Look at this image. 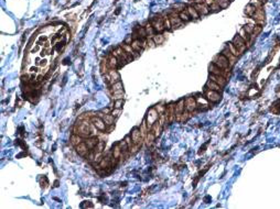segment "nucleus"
<instances>
[{"mask_svg":"<svg viewBox=\"0 0 280 209\" xmlns=\"http://www.w3.org/2000/svg\"><path fill=\"white\" fill-rule=\"evenodd\" d=\"M261 31H263V26H260V24L254 26V31H253V35H254V36H257V35H259L260 33H261Z\"/></svg>","mask_w":280,"mask_h":209,"instance_id":"58836bf2","label":"nucleus"},{"mask_svg":"<svg viewBox=\"0 0 280 209\" xmlns=\"http://www.w3.org/2000/svg\"><path fill=\"white\" fill-rule=\"evenodd\" d=\"M205 88L206 89H211V90H215V92H221V89H222V87L219 86V84H216L215 82L211 80V79L207 80V83H206L205 85Z\"/></svg>","mask_w":280,"mask_h":209,"instance_id":"a211bd4d","label":"nucleus"},{"mask_svg":"<svg viewBox=\"0 0 280 209\" xmlns=\"http://www.w3.org/2000/svg\"><path fill=\"white\" fill-rule=\"evenodd\" d=\"M222 54H223L224 56L227 57L228 62H229V66H233L234 64H235V62L237 61V56H235V55L229 51V48H228L227 46L222 51Z\"/></svg>","mask_w":280,"mask_h":209,"instance_id":"9b49d317","label":"nucleus"},{"mask_svg":"<svg viewBox=\"0 0 280 209\" xmlns=\"http://www.w3.org/2000/svg\"><path fill=\"white\" fill-rule=\"evenodd\" d=\"M169 19H170L171 26H173V29H178V28L182 26V24H183V21L181 20V18L176 13H172Z\"/></svg>","mask_w":280,"mask_h":209,"instance_id":"1a4fd4ad","label":"nucleus"},{"mask_svg":"<svg viewBox=\"0 0 280 209\" xmlns=\"http://www.w3.org/2000/svg\"><path fill=\"white\" fill-rule=\"evenodd\" d=\"M152 40L154 41V43L156 44H162L163 42H164V35L161 34V33H158V34H154L153 35Z\"/></svg>","mask_w":280,"mask_h":209,"instance_id":"c85d7f7f","label":"nucleus"},{"mask_svg":"<svg viewBox=\"0 0 280 209\" xmlns=\"http://www.w3.org/2000/svg\"><path fill=\"white\" fill-rule=\"evenodd\" d=\"M205 98H206V100L211 101V102H219V101H221V99H222V96L219 94V92L211 90V89H206Z\"/></svg>","mask_w":280,"mask_h":209,"instance_id":"20e7f679","label":"nucleus"},{"mask_svg":"<svg viewBox=\"0 0 280 209\" xmlns=\"http://www.w3.org/2000/svg\"><path fill=\"white\" fill-rule=\"evenodd\" d=\"M227 48H229V51L235 55V56H238L239 55V52H238V50H237V48L234 45V44L232 43V42H229V43H227Z\"/></svg>","mask_w":280,"mask_h":209,"instance_id":"72a5a7b5","label":"nucleus"},{"mask_svg":"<svg viewBox=\"0 0 280 209\" xmlns=\"http://www.w3.org/2000/svg\"><path fill=\"white\" fill-rule=\"evenodd\" d=\"M108 75H109V77H110V84H111V85L115 84L116 82H119V80H120V75H119V73L116 70L110 68L109 72H108Z\"/></svg>","mask_w":280,"mask_h":209,"instance_id":"f3484780","label":"nucleus"},{"mask_svg":"<svg viewBox=\"0 0 280 209\" xmlns=\"http://www.w3.org/2000/svg\"><path fill=\"white\" fill-rule=\"evenodd\" d=\"M105 141H103V140H99V142H98V144L96 145V148H95V152H103L104 151V149H105Z\"/></svg>","mask_w":280,"mask_h":209,"instance_id":"f704fd0d","label":"nucleus"},{"mask_svg":"<svg viewBox=\"0 0 280 209\" xmlns=\"http://www.w3.org/2000/svg\"><path fill=\"white\" fill-rule=\"evenodd\" d=\"M103 120H104V122L106 123V126H111L113 123H114V120H115V117L113 116V114H103Z\"/></svg>","mask_w":280,"mask_h":209,"instance_id":"393cba45","label":"nucleus"},{"mask_svg":"<svg viewBox=\"0 0 280 209\" xmlns=\"http://www.w3.org/2000/svg\"><path fill=\"white\" fill-rule=\"evenodd\" d=\"M196 4H204L205 2V0H194Z\"/></svg>","mask_w":280,"mask_h":209,"instance_id":"5fc2aeb1","label":"nucleus"},{"mask_svg":"<svg viewBox=\"0 0 280 209\" xmlns=\"http://www.w3.org/2000/svg\"><path fill=\"white\" fill-rule=\"evenodd\" d=\"M132 43V38L131 35H129L127 39H126V44H131Z\"/></svg>","mask_w":280,"mask_h":209,"instance_id":"603ef678","label":"nucleus"},{"mask_svg":"<svg viewBox=\"0 0 280 209\" xmlns=\"http://www.w3.org/2000/svg\"><path fill=\"white\" fill-rule=\"evenodd\" d=\"M103 112H105V114H107V113H109L110 112V109L109 108H104L103 109Z\"/></svg>","mask_w":280,"mask_h":209,"instance_id":"864d4df0","label":"nucleus"},{"mask_svg":"<svg viewBox=\"0 0 280 209\" xmlns=\"http://www.w3.org/2000/svg\"><path fill=\"white\" fill-rule=\"evenodd\" d=\"M184 109H185V101L183 99H181V100H179L178 104L175 105V116H176L178 121H180V117L184 112Z\"/></svg>","mask_w":280,"mask_h":209,"instance_id":"f8f14e48","label":"nucleus"},{"mask_svg":"<svg viewBox=\"0 0 280 209\" xmlns=\"http://www.w3.org/2000/svg\"><path fill=\"white\" fill-rule=\"evenodd\" d=\"M250 4H253V6H255L256 8H261V2L259 1V0H250Z\"/></svg>","mask_w":280,"mask_h":209,"instance_id":"de8ad7c7","label":"nucleus"},{"mask_svg":"<svg viewBox=\"0 0 280 209\" xmlns=\"http://www.w3.org/2000/svg\"><path fill=\"white\" fill-rule=\"evenodd\" d=\"M156 138H157V136L154 135L152 130L148 131V133H147V135H146V142H147V144H148V145H151V144L153 143V141H154Z\"/></svg>","mask_w":280,"mask_h":209,"instance_id":"bb28decb","label":"nucleus"},{"mask_svg":"<svg viewBox=\"0 0 280 209\" xmlns=\"http://www.w3.org/2000/svg\"><path fill=\"white\" fill-rule=\"evenodd\" d=\"M144 29H146L147 35H148L149 38H153V35H154V32H156V30H154V28L152 26V24H151V23H148L147 26H144Z\"/></svg>","mask_w":280,"mask_h":209,"instance_id":"cd10ccee","label":"nucleus"},{"mask_svg":"<svg viewBox=\"0 0 280 209\" xmlns=\"http://www.w3.org/2000/svg\"><path fill=\"white\" fill-rule=\"evenodd\" d=\"M108 66H109L110 68H113V70H116L117 67H119L118 58L116 56H114V55H110L109 58H108Z\"/></svg>","mask_w":280,"mask_h":209,"instance_id":"412c9836","label":"nucleus"},{"mask_svg":"<svg viewBox=\"0 0 280 209\" xmlns=\"http://www.w3.org/2000/svg\"><path fill=\"white\" fill-rule=\"evenodd\" d=\"M221 9H222V8L219 7V4H217L216 1H215L214 4H212L210 6V11H212V12H217V11H219Z\"/></svg>","mask_w":280,"mask_h":209,"instance_id":"ea45409f","label":"nucleus"},{"mask_svg":"<svg viewBox=\"0 0 280 209\" xmlns=\"http://www.w3.org/2000/svg\"><path fill=\"white\" fill-rule=\"evenodd\" d=\"M163 22H164V28H166V30H170V29H171V26H171L170 19H169V18H168V17L164 18V19H163Z\"/></svg>","mask_w":280,"mask_h":209,"instance_id":"a18cd8bd","label":"nucleus"},{"mask_svg":"<svg viewBox=\"0 0 280 209\" xmlns=\"http://www.w3.org/2000/svg\"><path fill=\"white\" fill-rule=\"evenodd\" d=\"M194 8L197 10V12L200 16H206L210 13V9L206 6L205 4H194Z\"/></svg>","mask_w":280,"mask_h":209,"instance_id":"2eb2a0df","label":"nucleus"},{"mask_svg":"<svg viewBox=\"0 0 280 209\" xmlns=\"http://www.w3.org/2000/svg\"><path fill=\"white\" fill-rule=\"evenodd\" d=\"M232 43L234 44V45H235V46L237 48V50H238L239 48H241V46H244V45H245V40L243 39V38H241L239 34H237L236 36L233 39Z\"/></svg>","mask_w":280,"mask_h":209,"instance_id":"aec40b11","label":"nucleus"},{"mask_svg":"<svg viewBox=\"0 0 280 209\" xmlns=\"http://www.w3.org/2000/svg\"><path fill=\"white\" fill-rule=\"evenodd\" d=\"M125 141H126V143L128 144V146H129V148H130L132 144H134V142H132L131 136H130V135H127V136L125 138Z\"/></svg>","mask_w":280,"mask_h":209,"instance_id":"8fccbe9b","label":"nucleus"},{"mask_svg":"<svg viewBox=\"0 0 280 209\" xmlns=\"http://www.w3.org/2000/svg\"><path fill=\"white\" fill-rule=\"evenodd\" d=\"M125 96V92H124V89H119V90H116V92H113V98L114 99H123V97Z\"/></svg>","mask_w":280,"mask_h":209,"instance_id":"7c9ffc66","label":"nucleus"},{"mask_svg":"<svg viewBox=\"0 0 280 209\" xmlns=\"http://www.w3.org/2000/svg\"><path fill=\"white\" fill-rule=\"evenodd\" d=\"M131 140L134 143H141L142 144V141H144V138H142V135H141V131H140V129H138V128H135L134 130H132L131 132Z\"/></svg>","mask_w":280,"mask_h":209,"instance_id":"6e6552de","label":"nucleus"},{"mask_svg":"<svg viewBox=\"0 0 280 209\" xmlns=\"http://www.w3.org/2000/svg\"><path fill=\"white\" fill-rule=\"evenodd\" d=\"M162 129H163V124H161V123L159 122V120L151 127V130L153 131V133H154L156 136H160V134H161V132H162Z\"/></svg>","mask_w":280,"mask_h":209,"instance_id":"6ab92c4d","label":"nucleus"},{"mask_svg":"<svg viewBox=\"0 0 280 209\" xmlns=\"http://www.w3.org/2000/svg\"><path fill=\"white\" fill-rule=\"evenodd\" d=\"M107 65H108V61H103L101 64V73H107Z\"/></svg>","mask_w":280,"mask_h":209,"instance_id":"c03bdc74","label":"nucleus"},{"mask_svg":"<svg viewBox=\"0 0 280 209\" xmlns=\"http://www.w3.org/2000/svg\"><path fill=\"white\" fill-rule=\"evenodd\" d=\"M74 131H75L76 134H79L81 136H83V138L88 136V135L91 134V132H92V130H91V126H89V123H88L87 121L79 122L77 127H75Z\"/></svg>","mask_w":280,"mask_h":209,"instance_id":"f257e3e1","label":"nucleus"},{"mask_svg":"<svg viewBox=\"0 0 280 209\" xmlns=\"http://www.w3.org/2000/svg\"><path fill=\"white\" fill-rule=\"evenodd\" d=\"M54 186H55V187H57V186H59V182H55V185H54Z\"/></svg>","mask_w":280,"mask_h":209,"instance_id":"4d7b16f0","label":"nucleus"},{"mask_svg":"<svg viewBox=\"0 0 280 209\" xmlns=\"http://www.w3.org/2000/svg\"><path fill=\"white\" fill-rule=\"evenodd\" d=\"M186 12H188L189 16L192 18V19H194V20H197L199 17H200V14H199V12H197V10L194 8V7H192V6H190V7L186 8Z\"/></svg>","mask_w":280,"mask_h":209,"instance_id":"5701e85b","label":"nucleus"},{"mask_svg":"<svg viewBox=\"0 0 280 209\" xmlns=\"http://www.w3.org/2000/svg\"><path fill=\"white\" fill-rule=\"evenodd\" d=\"M98 142H99V139L96 138V136H91V138H87V139L85 140V143H86L87 148L89 149L91 151L96 148V145L98 144Z\"/></svg>","mask_w":280,"mask_h":209,"instance_id":"dca6fc26","label":"nucleus"},{"mask_svg":"<svg viewBox=\"0 0 280 209\" xmlns=\"http://www.w3.org/2000/svg\"><path fill=\"white\" fill-rule=\"evenodd\" d=\"M179 17L181 18V20H182L183 22H189L190 20H191V17L189 16L186 11H180Z\"/></svg>","mask_w":280,"mask_h":209,"instance_id":"2f4dec72","label":"nucleus"},{"mask_svg":"<svg viewBox=\"0 0 280 209\" xmlns=\"http://www.w3.org/2000/svg\"><path fill=\"white\" fill-rule=\"evenodd\" d=\"M91 121L93 122V124H94V127L96 128V129H98V130L101 131H105L106 130V123L104 122V120H103V118H101L99 116H93L92 118H91Z\"/></svg>","mask_w":280,"mask_h":209,"instance_id":"39448f33","label":"nucleus"},{"mask_svg":"<svg viewBox=\"0 0 280 209\" xmlns=\"http://www.w3.org/2000/svg\"><path fill=\"white\" fill-rule=\"evenodd\" d=\"M140 146H141V143H134L129 148V152H130V154H136L137 152H138V150L140 149Z\"/></svg>","mask_w":280,"mask_h":209,"instance_id":"c9c22d12","label":"nucleus"},{"mask_svg":"<svg viewBox=\"0 0 280 209\" xmlns=\"http://www.w3.org/2000/svg\"><path fill=\"white\" fill-rule=\"evenodd\" d=\"M190 117H191V112H189V111H186V110H185V111H184V112L181 114V117H180V121H181V122L186 121V120H188Z\"/></svg>","mask_w":280,"mask_h":209,"instance_id":"a19ab883","label":"nucleus"},{"mask_svg":"<svg viewBox=\"0 0 280 209\" xmlns=\"http://www.w3.org/2000/svg\"><path fill=\"white\" fill-rule=\"evenodd\" d=\"M151 24H152V26L154 28V30H156V32H162V31L164 30L166 28H164V22H163V19L160 17L158 18H154L152 20V22H151Z\"/></svg>","mask_w":280,"mask_h":209,"instance_id":"0eeeda50","label":"nucleus"},{"mask_svg":"<svg viewBox=\"0 0 280 209\" xmlns=\"http://www.w3.org/2000/svg\"><path fill=\"white\" fill-rule=\"evenodd\" d=\"M229 1H233V0H229Z\"/></svg>","mask_w":280,"mask_h":209,"instance_id":"13d9d810","label":"nucleus"},{"mask_svg":"<svg viewBox=\"0 0 280 209\" xmlns=\"http://www.w3.org/2000/svg\"><path fill=\"white\" fill-rule=\"evenodd\" d=\"M75 150H76L77 154L81 155V156H86V155H88L89 151H91V150L87 148V145H86L85 142H82V143H79L77 146H75Z\"/></svg>","mask_w":280,"mask_h":209,"instance_id":"9d476101","label":"nucleus"},{"mask_svg":"<svg viewBox=\"0 0 280 209\" xmlns=\"http://www.w3.org/2000/svg\"><path fill=\"white\" fill-rule=\"evenodd\" d=\"M216 2L219 4V7L222 9H226L229 6V0H216Z\"/></svg>","mask_w":280,"mask_h":209,"instance_id":"e433bc0d","label":"nucleus"},{"mask_svg":"<svg viewBox=\"0 0 280 209\" xmlns=\"http://www.w3.org/2000/svg\"><path fill=\"white\" fill-rule=\"evenodd\" d=\"M259 1H260V2H261V4H265V2H266V1H267V0H259Z\"/></svg>","mask_w":280,"mask_h":209,"instance_id":"6e6d98bb","label":"nucleus"},{"mask_svg":"<svg viewBox=\"0 0 280 209\" xmlns=\"http://www.w3.org/2000/svg\"><path fill=\"white\" fill-rule=\"evenodd\" d=\"M121 48H123L124 50H125V51L128 53V54H130V55H132L134 53H136L135 51H134V50H132V48H131V45H130V44H123V45H121Z\"/></svg>","mask_w":280,"mask_h":209,"instance_id":"4c0bfd02","label":"nucleus"},{"mask_svg":"<svg viewBox=\"0 0 280 209\" xmlns=\"http://www.w3.org/2000/svg\"><path fill=\"white\" fill-rule=\"evenodd\" d=\"M123 105H124V100L123 99H117L115 101V108H123Z\"/></svg>","mask_w":280,"mask_h":209,"instance_id":"09e8293b","label":"nucleus"},{"mask_svg":"<svg viewBox=\"0 0 280 209\" xmlns=\"http://www.w3.org/2000/svg\"><path fill=\"white\" fill-rule=\"evenodd\" d=\"M185 110L189 112H193L195 109H197V102L194 97H188L185 99Z\"/></svg>","mask_w":280,"mask_h":209,"instance_id":"423d86ee","label":"nucleus"},{"mask_svg":"<svg viewBox=\"0 0 280 209\" xmlns=\"http://www.w3.org/2000/svg\"><path fill=\"white\" fill-rule=\"evenodd\" d=\"M214 2H215V0H205V2H204V4H205L206 6H209V7H210L211 4H214Z\"/></svg>","mask_w":280,"mask_h":209,"instance_id":"3c124183","label":"nucleus"},{"mask_svg":"<svg viewBox=\"0 0 280 209\" xmlns=\"http://www.w3.org/2000/svg\"><path fill=\"white\" fill-rule=\"evenodd\" d=\"M253 19L254 20H256V21L258 22V24H263L264 21H265V12H264V10L261 8H257V10H256V12H255V14L253 16Z\"/></svg>","mask_w":280,"mask_h":209,"instance_id":"4468645a","label":"nucleus"},{"mask_svg":"<svg viewBox=\"0 0 280 209\" xmlns=\"http://www.w3.org/2000/svg\"><path fill=\"white\" fill-rule=\"evenodd\" d=\"M154 108H156V110H157L158 113H159L160 116H162V114H166V106H164V105H162V104H159V105H157Z\"/></svg>","mask_w":280,"mask_h":209,"instance_id":"c756f323","label":"nucleus"},{"mask_svg":"<svg viewBox=\"0 0 280 209\" xmlns=\"http://www.w3.org/2000/svg\"><path fill=\"white\" fill-rule=\"evenodd\" d=\"M121 111H123V110H121V108H115L114 110L110 112V114H113L115 118H118L119 116L121 114Z\"/></svg>","mask_w":280,"mask_h":209,"instance_id":"37998d69","label":"nucleus"},{"mask_svg":"<svg viewBox=\"0 0 280 209\" xmlns=\"http://www.w3.org/2000/svg\"><path fill=\"white\" fill-rule=\"evenodd\" d=\"M256 10H257V8L255 7V6H253V4H247L245 8V13L247 14V16H249V17H253L255 14V12H256Z\"/></svg>","mask_w":280,"mask_h":209,"instance_id":"a878e982","label":"nucleus"},{"mask_svg":"<svg viewBox=\"0 0 280 209\" xmlns=\"http://www.w3.org/2000/svg\"><path fill=\"white\" fill-rule=\"evenodd\" d=\"M213 63L216 66H219V68H222V70H227L228 66H229V62H228L227 57L224 56L223 54L216 55L214 57V60H213Z\"/></svg>","mask_w":280,"mask_h":209,"instance_id":"7ed1b4c3","label":"nucleus"},{"mask_svg":"<svg viewBox=\"0 0 280 209\" xmlns=\"http://www.w3.org/2000/svg\"><path fill=\"white\" fill-rule=\"evenodd\" d=\"M159 116H160V114L158 113L156 108L149 109L148 113H147V117H146V121H147V124H148L149 129H151V127L159 120Z\"/></svg>","mask_w":280,"mask_h":209,"instance_id":"f03ea898","label":"nucleus"},{"mask_svg":"<svg viewBox=\"0 0 280 209\" xmlns=\"http://www.w3.org/2000/svg\"><path fill=\"white\" fill-rule=\"evenodd\" d=\"M209 78H210L211 80L215 82L216 84H219L221 87H224V86L226 85V82H227V79L225 78L224 76H222V75H213V74H210V77H209Z\"/></svg>","mask_w":280,"mask_h":209,"instance_id":"ddd939ff","label":"nucleus"},{"mask_svg":"<svg viewBox=\"0 0 280 209\" xmlns=\"http://www.w3.org/2000/svg\"><path fill=\"white\" fill-rule=\"evenodd\" d=\"M245 32L247 34H253V31H254V26L253 24H246L244 28H243Z\"/></svg>","mask_w":280,"mask_h":209,"instance_id":"79ce46f5","label":"nucleus"},{"mask_svg":"<svg viewBox=\"0 0 280 209\" xmlns=\"http://www.w3.org/2000/svg\"><path fill=\"white\" fill-rule=\"evenodd\" d=\"M138 34H139V36L141 38V39H144V36L147 35L146 29H144V28H139V30H138Z\"/></svg>","mask_w":280,"mask_h":209,"instance_id":"49530a36","label":"nucleus"},{"mask_svg":"<svg viewBox=\"0 0 280 209\" xmlns=\"http://www.w3.org/2000/svg\"><path fill=\"white\" fill-rule=\"evenodd\" d=\"M215 1H216V0H215Z\"/></svg>","mask_w":280,"mask_h":209,"instance_id":"bf43d9fd","label":"nucleus"},{"mask_svg":"<svg viewBox=\"0 0 280 209\" xmlns=\"http://www.w3.org/2000/svg\"><path fill=\"white\" fill-rule=\"evenodd\" d=\"M111 154H113V156H114L115 159H117V160H118L119 157L121 156V154H123V150H121V148H120L119 143L115 144V146H113Z\"/></svg>","mask_w":280,"mask_h":209,"instance_id":"4be33fe9","label":"nucleus"},{"mask_svg":"<svg viewBox=\"0 0 280 209\" xmlns=\"http://www.w3.org/2000/svg\"><path fill=\"white\" fill-rule=\"evenodd\" d=\"M123 83L119 80V82H116L115 84H113L111 85V87H110V90H111V92H116V90H119V89H123Z\"/></svg>","mask_w":280,"mask_h":209,"instance_id":"473e14b6","label":"nucleus"},{"mask_svg":"<svg viewBox=\"0 0 280 209\" xmlns=\"http://www.w3.org/2000/svg\"><path fill=\"white\" fill-rule=\"evenodd\" d=\"M71 144L72 145H74V146H77L79 143H82L83 142V136H81L79 134H73L72 136H71Z\"/></svg>","mask_w":280,"mask_h":209,"instance_id":"b1692460","label":"nucleus"}]
</instances>
